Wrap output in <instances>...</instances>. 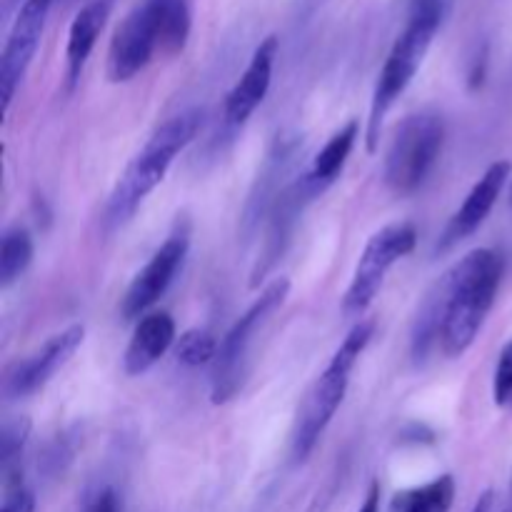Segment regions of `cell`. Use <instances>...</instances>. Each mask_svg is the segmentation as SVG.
Here are the masks:
<instances>
[{
	"label": "cell",
	"instance_id": "cell-1",
	"mask_svg": "<svg viewBox=\"0 0 512 512\" xmlns=\"http://www.w3.org/2000/svg\"><path fill=\"white\" fill-rule=\"evenodd\" d=\"M503 255L493 248H478L450 268L448 305L440 330V348L448 358H460L483 330L503 280Z\"/></svg>",
	"mask_w": 512,
	"mask_h": 512
},
{
	"label": "cell",
	"instance_id": "cell-2",
	"mask_svg": "<svg viewBox=\"0 0 512 512\" xmlns=\"http://www.w3.org/2000/svg\"><path fill=\"white\" fill-rule=\"evenodd\" d=\"M445 10H448V0H410L408 23L390 48L383 68H380L373 100H370L368 130H365L368 153L378 150L385 118L398 103L400 95L405 93V88L413 83L415 73L423 65L425 55H428L430 45H433L435 35L443 25Z\"/></svg>",
	"mask_w": 512,
	"mask_h": 512
},
{
	"label": "cell",
	"instance_id": "cell-3",
	"mask_svg": "<svg viewBox=\"0 0 512 512\" xmlns=\"http://www.w3.org/2000/svg\"><path fill=\"white\" fill-rule=\"evenodd\" d=\"M203 123L205 110L190 108L173 115L170 120H165V123L150 135L148 143H145L143 150L130 160L123 178L118 180V185H115L113 193H110L103 215L105 225H108L110 230L120 228V225L128 223V220L133 218L135 210L140 208V203L163 183L173 160L198 138Z\"/></svg>",
	"mask_w": 512,
	"mask_h": 512
},
{
	"label": "cell",
	"instance_id": "cell-4",
	"mask_svg": "<svg viewBox=\"0 0 512 512\" xmlns=\"http://www.w3.org/2000/svg\"><path fill=\"white\" fill-rule=\"evenodd\" d=\"M373 333H375L373 320H360V323L345 335L340 348L335 350V355L330 358L328 368L318 375L313 388H310L308 395H305L303 405H300L298 410V420H295V430H293L295 463H303V460L313 453L320 435L325 433L330 420L335 418L338 408L343 405L345 393H348V385H350V375H353L360 355L365 353V348H368L370 340H373Z\"/></svg>",
	"mask_w": 512,
	"mask_h": 512
},
{
	"label": "cell",
	"instance_id": "cell-5",
	"mask_svg": "<svg viewBox=\"0 0 512 512\" xmlns=\"http://www.w3.org/2000/svg\"><path fill=\"white\" fill-rule=\"evenodd\" d=\"M443 143L445 123L438 113L408 115L385 155V185L395 195L415 193L433 173Z\"/></svg>",
	"mask_w": 512,
	"mask_h": 512
},
{
	"label": "cell",
	"instance_id": "cell-6",
	"mask_svg": "<svg viewBox=\"0 0 512 512\" xmlns=\"http://www.w3.org/2000/svg\"><path fill=\"white\" fill-rule=\"evenodd\" d=\"M290 293V280L288 278H275L263 293L255 298V303L235 320L233 328L223 338L218 348V358L213 363V390L210 398L215 405L228 403L235 398L245 378V365H248L250 348L258 335V330L268 323L270 315L285 303Z\"/></svg>",
	"mask_w": 512,
	"mask_h": 512
},
{
	"label": "cell",
	"instance_id": "cell-7",
	"mask_svg": "<svg viewBox=\"0 0 512 512\" xmlns=\"http://www.w3.org/2000/svg\"><path fill=\"white\" fill-rule=\"evenodd\" d=\"M415 245H418V230L410 223L388 225L368 240L343 298V313L348 318H360L373 305L388 270L405 255L413 253Z\"/></svg>",
	"mask_w": 512,
	"mask_h": 512
},
{
	"label": "cell",
	"instance_id": "cell-8",
	"mask_svg": "<svg viewBox=\"0 0 512 512\" xmlns=\"http://www.w3.org/2000/svg\"><path fill=\"white\" fill-rule=\"evenodd\" d=\"M188 248L190 228L188 223H178L173 233L168 235V240L155 250L153 258L145 263V268L135 275L133 283L125 290L123 300H120V315H123L125 320L143 318V315L163 298L165 290L170 288V283H173L175 275H178L185 255H188Z\"/></svg>",
	"mask_w": 512,
	"mask_h": 512
},
{
	"label": "cell",
	"instance_id": "cell-9",
	"mask_svg": "<svg viewBox=\"0 0 512 512\" xmlns=\"http://www.w3.org/2000/svg\"><path fill=\"white\" fill-rule=\"evenodd\" d=\"M53 0H23L18 15L13 20L8 40H5L3 55H0V100H3V115H8L15 90L23 83L30 63L35 58L40 38H43L45 20H48Z\"/></svg>",
	"mask_w": 512,
	"mask_h": 512
},
{
	"label": "cell",
	"instance_id": "cell-10",
	"mask_svg": "<svg viewBox=\"0 0 512 512\" xmlns=\"http://www.w3.org/2000/svg\"><path fill=\"white\" fill-rule=\"evenodd\" d=\"M158 45V25L148 0L130 10L115 28L108 48V80L128 83L153 60Z\"/></svg>",
	"mask_w": 512,
	"mask_h": 512
},
{
	"label": "cell",
	"instance_id": "cell-11",
	"mask_svg": "<svg viewBox=\"0 0 512 512\" xmlns=\"http://www.w3.org/2000/svg\"><path fill=\"white\" fill-rule=\"evenodd\" d=\"M85 328L83 325H70L63 333L53 335L43 343V348L35 350L30 358L18 360L10 365L3 380V393L8 400L30 398L38 390H43L50 383L55 373L68 363L75 355V350L83 345Z\"/></svg>",
	"mask_w": 512,
	"mask_h": 512
},
{
	"label": "cell",
	"instance_id": "cell-12",
	"mask_svg": "<svg viewBox=\"0 0 512 512\" xmlns=\"http://www.w3.org/2000/svg\"><path fill=\"white\" fill-rule=\"evenodd\" d=\"M512 165L508 160H498V163L490 165L483 173V178L473 185V190L468 193L465 203L455 210V215L450 218V223L445 225L443 238H440V250L453 248L455 243L465 240L468 235H473L480 225L488 220V215L493 213L495 203H498L500 193L508 185Z\"/></svg>",
	"mask_w": 512,
	"mask_h": 512
},
{
	"label": "cell",
	"instance_id": "cell-13",
	"mask_svg": "<svg viewBox=\"0 0 512 512\" xmlns=\"http://www.w3.org/2000/svg\"><path fill=\"white\" fill-rule=\"evenodd\" d=\"M278 58V38L268 35L263 43L255 48L248 68L240 75L235 88L225 95V123L230 128H243L245 120L255 113L260 103L265 100L273 80V65Z\"/></svg>",
	"mask_w": 512,
	"mask_h": 512
},
{
	"label": "cell",
	"instance_id": "cell-14",
	"mask_svg": "<svg viewBox=\"0 0 512 512\" xmlns=\"http://www.w3.org/2000/svg\"><path fill=\"white\" fill-rule=\"evenodd\" d=\"M115 0H90L75 13L68 30V45H65V85L73 90L80 83L85 63L113 13Z\"/></svg>",
	"mask_w": 512,
	"mask_h": 512
},
{
	"label": "cell",
	"instance_id": "cell-15",
	"mask_svg": "<svg viewBox=\"0 0 512 512\" xmlns=\"http://www.w3.org/2000/svg\"><path fill=\"white\" fill-rule=\"evenodd\" d=\"M175 343V320L170 313H148L138 320L125 348L123 368L128 375H143L173 348Z\"/></svg>",
	"mask_w": 512,
	"mask_h": 512
},
{
	"label": "cell",
	"instance_id": "cell-16",
	"mask_svg": "<svg viewBox=\"0 0 512 512\" xmlns=\"http://www.w3.org/2000/svg\"><path fill=\"white\" fill-rule=\"evenodd\" d=\"M358 120H350L345 123L338 133H333V138L323 145L318 155H315L313 165L305 175H300L303 185L308 188V193L313 198H318L320 193L330 188V185L338 180V175L343 173L345 163H348L350 153L355 148V140H358Z\"/></svg>",
	"mask_w": 512,
	"mask_h": 512
},
{
	"label": "cell",
	"instance_id": "cell-17",
	"mask_svg": "<svg viewBox=\"0 0 512 512\" xmlns=\"http://www.w3.org/2000/svg\"><path fill=\"white\" fill-rule=\"evenodd\" d=\"M448 288H450V273H445L438 283L430 288L428 298L420 305V313L413 325V340H410V350L418 363L428 358L430 348L440 343V330H443V315L445 305H448Z\"/></svg>",
	"mask_w": 512,
	"mask_h": 512
},
{
	"label": "cell",
	"instance_id": "cell-18",
	"mask_svg": "<svg viewBox=\"0 0 512 512\" xmlns=\"http://www.w3.org/2000/svg\"><path fill=\"white\" fill-rule=\"evenodd\" d=\"M148 5L153 10L155 25H158L160 53H183L190 38V28H193L190 0H148Z\"/></svg>",
	"mask_w": 512,
	"mask_h": 512
},
{
	"label": "cell",
	"instance_id": "cell-19",
	"mask_svg": "<svg viewBox=\"0 0 512 512\" xmlns=\"http://www.w3.org/2000/svg\"><path fill=\"white\" fill-rule=\"evenodd\" d=\"M455 503V478L440 475L418 488L400 490L390 500L388 512H450Z\"/></svg>",
	"mask_w": 512,
	"mask_h": 512
},
{
	"label": "cell",
	"instance_id": "cell-20",
	"mask_svg": "<svg viewBox=\"0 0 512 512\" xmlns=\"http://www.w3.org/2000/svg\"><path fill=\"white\" fill-rule=\"evenodd\" d=\"M33 263V238L25 228L5 230L0 243V285L10 288Z\"/></svg>",
	"mask_w": 512,
	"mask_h": 512
},
{
	"label": "cell",
	"instance_id": "cell-21",
	"mask_svg": "<svg viewBox=\"0 0 512 512\" xmlns=\"http://www.w3.org/2000/svg\"><path fill=\"white\" fill-rule=\"evenodd\" d=\"M218 348L220 345L213 338V333L195 328L180 335L178 343H175V358H178V363L188 365V368H200V365L215 363Z\"/></svg>",
	"mask_w": 512,
	"mask_h": 512
},
{
	"label": "cell",
	"instance_id": "cell-22",
	"mask_svg": "<svg viewBox=\"0 0 512 512\" xmlns=\"http://www.w3.org/2000/svg\"><path fill=\"white\" fill-rule=\"evenodd\" d=\"M30 438V420L15 418L5 420L3 433H0V463H3V473L20 468V458H23L25 443Z\"/></svg>",
	"mask_w": 512,
	"mask_h": 512
},
{
	"label": "cell",
	"instance_id": "cell-23",
	"mask_svg": "<svg viewBox=\"0 0 512 512\" xmlns=\"http://www.w3.org/2000/svg\"><path fill=\"white\" fill-rule=\"evenodd\" d=\"M0 512H35V495L25 485L23 468L3 473V505Z\"/></svg>",
	"mask_w": 512,
	"mask_h": 512
},
{
	"label": "cell",
	"instance_id": "cell-24",
	"mask_svg": "<svg viewBox=\"0 0 512 512\" xmlns=\"http://www.w3.org/2000/svg\"><path fill=\"white\" fill-rule=\"evenodd\" d=\"M493 400L498 408H512V340L500 350L493 375Z\"/></svg>",
	"mask_w": 512,
	"mask_h": 512
},
{
	"label": "cell",
	"instance_id": "cell-25",
	"mask_svg": "<svg viewBox=\"0 0 512 512\" xmlns=\"http://www.w3.org/2000/svg\"><path fill=\"white\" fill-rule=\"evenodd\" d=\"M85 512H120L118 493L113 488H100L85 505Z\"/></svg>",
	"mask_w": 512,
	"mask_h": 512
},
{
	"label": "cell",
	"instance_id": "cell-26",
	"mask_svg": "<svg viewBox=\"0 0 512 512\" xmlns=\"http://www.w3.org/2000/svg\"><path fill=\"white\" fill-rule=\"evenodd\" d=\"M358 512H380V483H378V480L370 485L368 495H365L363 505H360Z\"/></svg>",
	"mask_w": 512,
	"mask_h": 512
},
{
	"label": "cell",
	"instance_id": "cell-27",
	"mask_svg": "<svg viewBox=\"0 0 512 512\" xmlns=\"http://www.w3.org/2000/svg\"><path fill=\"white\" fill-rule=\"evenodd\" d=\"M493 500H495L493 490H485V493L480 495V500H478V503H475L473 512H490V508H493Z\"/></svg>",
	"mask_w": 512,
	"mask_h": 512
},
{
	"label": "cell",
	"instance_id": "cell-28",
	"mask_svg": "<svg viewBox=\"0 0 512 512\" xmlns=\"http://www.w3.org/2000/svg\"><path fill=\"white\" fill-rule=\"evenodd\" d=\"M305 3H308V5H310V8H315V5H318V3H320V0H305Z\"/></svg>",
	"mask_w": 512,
	"mask_h": 512
},
{
	"label": "cell",
	"instance_id": "cell-29",
	"mask_svg": "<svg viewBox=\"0 0 512 512\" xmlns=\"http://www.w3.org/2000/svg\"><path fill=\"white\" fill-rule=\"evenodd\" d=\"M500 512H512V503H505V508L500 510Z\"/></svg>",
	"mask_w": 512,
	"mask_h": 512
},
{
	"label": "cell",
	"instance_id": "cell-30",
	"mask_svg": "<svg viewBox=\"0 0 512 512\" xmlns=\"http://www.w3.org/2000/svg\"><path fill=\"white\" fill-rule=\"evenodd\" d=\"M508 503H512V475H510V495H508Z\"/></svg>",
	"mask_w": 512,
	"mask_h": 512
},
{
	"label": "cell",
	"instance_id": "cell-31",
	"mask_svg": "<svg viewBox=\"0 0 512 512\" xmlns=\"http://www.w3.org/2000/svg\"><path fill=\"white\" fill-rule=\"evenodd\" d=\"M510 205H512V183H510Z\"/></svg>",
	"mask_w": 512,
	"mask_h": 512
},
{
	"label": "cell",
	"instance_id": "cell-32",
	"mask_svg": "<svg viewBox=\"0 0 512 512\" xmlns=\"http://www.w3.org/2000/svg\"><path fill=\"white\" fill-rule=\"evenodd\" d=\"M8 3H13V0H8Z\"/></svg>",
	"mask_w": 512,
	"mask_h": 512
}]
</instances>
